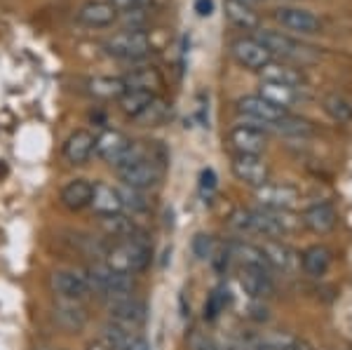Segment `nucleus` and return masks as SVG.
Here are the masks:
<instances>
[{
	"label": "nucleus",
	"mask_w": 352,
	"mask_h": 350,
	"mask_svg": "<svg viewBox=\"0 0 352 350\" xmlns=\"http://www.w3.org/2000/svg\"><path fill=\"white\" fill-rule=\"evenodd\" d=\"M258 94L263 99H268L270 104L280 106V109L289 111V106H294L298 101V89L296 87H287V85H277V83H265L261 80L258 85Z\"/></svg>",
	"instance_id": "obj_29"
},
{
	"label": "nucleus",
	"mask_w": 352,
	"mask_h": 350,
	"mask_svg": "<svg viewBox=\"0 0 352 350\" xmlns=\"http://www.w3.org/2000/svg\"><path fill=\"white\" fill-rule=\"evenodd\" d=\"M169 111H172V109H169V101H164L162 97H155L144 111L139 113V116L134 118V122H136V125H141V127H157V125H162V122L167 120Z\"/></svg>",
	"instance_id": "obj_34"
},
{
	"label": "nucleus",
	"mask_w": 352,
	"mask_h": 350,
	"mask_svg": "<svg viewBox=\"0 0 352 350\" xmlns=\"http://www.w3.org/2000/svg\"><path fill=\"white\" fill-rule=\"evenodd\" d=\"M195 12L200 17H209L214 12V0H195Z\"/></svg>",
	"instance_id": "obj_39"
},
{
	"label": "nucleus",
	"mask_w": 352,
	"mask_h": 350,
	"mask_svg": "<svg viewBox=\"0 0 352 350\" xmlns=\"http://www.w3.org/2000/svg\"><path fill=\"white\" fill-rule=\"evenodd\" d=\"M118 177L124 186L136 190H151L155 186H160L162 177H164V162L155 160V157H148V160H139L132 162V165L118 167Z\"/></svg>",
	"instance_id": "obj_4"
},
{
	"label": "nucleus",
	"mask_w": 352,
	"mask_h": 350,
	"mask_svg": "<svg viewBox=\"0 0 352 350\" xmlns=\"http://www.w3.org/2000/svg\"><path fill=\"white\" fill-rule=\"evenodd\" d=\"M237 113H240L247 122H254V125H258L263 129H270L277 120H282L289 111L270 104V101L263 99L261 94H247V97L237 99Z\"/></svg>",
	"instance_id": "obj_6"
},
{
	"label": "nucleus",
	"mask_w": 352,
	"mask_h": 350,
	"mask_svg": "<svg viewBox=\"0 0 352 350\" xmlns=\"http://www.w3.org/2000/svg\"><path fill=\"white\" fill-rule=\"evenodd\" d=\"M122 80H124V87H127V89H141V92H151V94H157L162 89V85H164L160 71L153 69V66L129 71Z\"/></svg>",
	"instance_id": "obj_27"
},
{
	"label": "nucleus",
	"mask_w": 352,
	"mask_h": 350,
	"mask_svg": "<svg viewBox=\"0 0 352 350\" xmlns=\"http://www.w3.org/2000/svg\"><path fill=\"white\" fill-rule=\"evenodd\" d=\"M230 56L249 71H261L263 66H268L275 56L270 54V50L258 41L256 36H240L230 43Z\"/></svg>",
	"instance_id": "obj_7"
},
{
	"label": "nucleus",
	"mask_w": 352,
	"mask_h": 350,
	"mask_svg": "<svg viewBox=\"0 0 352 350\" xmlns=\"http://www.w3.org/2000/svg\"><path fill=\"white\" fill-rule=\"evenodd\" d=\"M254 200L265 210H294L300 200V193L292 184H272L268 182L261 188H254Z\"/></svg>",
	"instance_id": "obj_11"
},
{
	"label": "nucleus",
	"mask_w": 352,
	"mask_h": 350,
	"mask_svg": "<svg viewBox=\"0 0 352 350\" xmlns=\"http://www.w3.org/2000/svg\"><path fill=\"white\" fill-rule=\"evenodd\" d=\"M300 226L308 228L310 233H315V235L331 233V230L338 226L336 207L329 205V202H317V205L305 207L303 214H300Z\"/></svg>",
	"instance_id": "obj_15"
},
{
	"label": "nucleus",
	"mask_w": 352,
	"mask_h": 350,
	"mask_svg": "<svg viewBox=\"0 0 352 350\" xmlns=\"http://www.w3.org/2000/svg\"><path fill=\"white\" fill-rule=\"evenodd\" d=\"M237 285L249 298H258V301L275 294V280H272V273H265V270L237 268Z\"/></svg>",
	"instance_id": "obj_18"
},
{
	"label": "nucleus",
	"mask_w": 352,
	"mask_h": 350,
	"mask_svg": "<svg viewBox=\"0 0 352 350\" xmlns=\"http://www.w3.org/2000/svg\"><path fill=\"white\" fill-rule=\"evenodd\" d=\"M89 207L99 214V217H109V214H120L124 212L120 190L113 188V186L96 182L92 186V200H89Z\"/></svg>",
	"instance_id": "obj_24"
},
{
	"label": "nucleus",
	"mask_w": 352,
	"mask_h": 350,
	"mask_svg": "<svg viewBox=\"0 0 352 350\" xmlns=\"http://www.w3.org/2000/svg\"><path fill=\"white\" fill-rule=\"evenodd\" d=\"M230 169L237 182L252 186V188H261L270 182V165L263 155H232Z\"/></svg>",
	"instance_id": "obj_10"
},
{
	"label": "nucleus",
	"mask_w": 352,
	"mask_h": 350,
	"mask_svg": "<svg viewBox=\"0 0 352 350\" xmlns=\"http://www.w3.org/2000/svg\"><path fill=\"white\" fill-rule=\"evenodd\" d=\"M124 80L113 76H96L87 80V92L96 99H120L124 92Z\"/></svg>",
	"instance_id": "obj_30"
},
{
	"label": "nucleus",
	"mask_w": 352,
	"mask_h": 350,
	"mask_svg": "<svg viewBox=\"0 0 352 350\" xmlns=\"http://www.w3.org/2000/svg\"><path fill=\"white\" fill-rule=\"evenodd\" d=\"M101 341L111 350H151L146 338L141 336L139 331H129L116 322L104 325V329H101Z\"/></svg>",
	"instance_id": "obj_20"
},
{
	"label": "nucleus",
	"mask_w": 352,
	"mask_h": 350,
	"mask_svg": "<svg viewBox=\"0 0 352 350\" xmlns=\"http://www.w3.org/2000/svg\"><path fill=\"white\" fill-rule=\"evenodd\" d=\"M333 266V252L327 245H310L300 254V268L308 278H324Z\"/></svg>",
	"instance_id": "obj_22"
},
{
	"label": "nucleus",
	"mask_w": 352,
	"mask_h": 350,
	"mask_svg": "<svg viewBox=\"0 0 352 350\" xmlns=\"http://www.w3.org/2000/svg\"><path fill=\"white\" fill-rule=\"evenodd\" d=\"M50 287L56 294V298H73V301H85L92 296L82 270H54L50 275Z\"/></svg>",
	"instance_id": "obj_12"
},
{
	"label": "nucleus",
	"mask_w": 352,
	"mask_h": 350,
	"mask_svg": "<svg viewBox=\"0 0 352 350\" xmlns=\"http://www.w3.org/2000/svg\"><path fill=\"white\" fill-rule=\"evenodd\" d=\"M36 350H66V348H59V346H36Z\"/></svg>",
	"instance_id": "obj_44"
},
{
	"label": "nucleus",
	"mask_w": 352,
	"mask_h": 350,
	"mask_svg": "<svg viewBox=\"0 0 352 350\" xmlns=\"http://www.w3.org/2000/svg\"><path fill=\"white\" fill-rule=\"evenodd\" d=\"M289 350H312V348H310L305 341H300V338H296V341H294V346L289 348Z\"/></svg>",
	"instance_id": "obj_42"
},
{
	"label": "nucleus",
	"mask_w": 352,
	"mask_h": 350,
	"mask_svg": "<svg viewBox=\"0 0 352 350\" xmlns=\"http://www.w3.org/2000/svg\"><path fill=\"white\" fill-rule=\"evenodd\" d=\"M118 8L109 0H89L78 10V21L89 28H106L118 19Z\"/></svg>",
	"instance_id": "obj_21"
},
{
	"label": "nucleus",
	"mask_w": 352,
	"mask_h": 350,
	"mask_svg": "<svg viewBox=\"0 0 352 350\" xmlns=\"http://www.w3.org/2000/svg\"><path fill=\"white\" fill-rule=\"evenodd\" d=\"M104 263L118 273L127 275H139L151 266V242L146 238L144 230L134 233L132 238L124 240H113L104 252Z\"/></svg>",
	"instance_id": "obj_1"
},
{
	"label": "nucleus",
	"mask_w": 352,
	"mask_h": 350,
	"mask_svg": "<svg viewBox=\"0 0 352 350\" xmlns=\"http://www.w3.org/2000/svg\"><path fill=\"white\" fill-rule=\"evenodd\" d=\"M82 273H85V278H87L89 292L101 298H106V303L116 301V298L134 296V289H136L134 275L118 273V270L106 266L104 261L92 263V266H87Z\"/></svg>",
	"instance_id": "obj_2"
},
{
	"label": "nucleus",
	"mask_w": 352,
	"mask_h": 350,
	"mask_svg": "<svg viewBox=\"0 0 352 350\" xmlns=\"http://www.w3.org/2000/svg\"><path fill=\"white\" fill-rule=\"evenodd\" d=\"M129 137L122 134L120 129H104L99 137H94V153L106 160L109 165L118 167V162L122 160V155L127 153L129 149Z\"/></svg>",
	"instance_id": "obj_16"
},
{
	"label": "nucleus",
	"mask_w": 352,
	"mask_h": 350,
	"mask_svg": "<svg viewBox=\"0 0 352 350\" xmlns=\"http://www.w3.org/2000/svg\"><path fill=\"white\" fill-rule=\"evenodd\" d=\"M94 153V134L87 129H76L64 144V160L68 165H85Z\"/></svg>",
	"instance_id": "obj_23"
},
{
	"label": "nucleus",
	"mask_w": 352,
	"mask_h": 350,
	"mask_svg": "<svg viewBox=\"0 0 352 350\" xmlns=\"http://www.w3.org/2000/svg\"><path fill=\"white\" fill-rule=\"evenodd\" d=\"M275 21L282 28L292 33H298V36H315V33L322 31V21L317 14H312L310 10L303 8H294V5H282V8L275 10Z\"/></svg>",
	"instance_id": "obj_9"
},
{
	"label": "nucleus",
	"mask_w": 352,
	"mask_h": 350,
	"mask_svg": "<svg viewBox=\"0 0 352 350\" xmlns=\"http://www.w3.org/2000/svg\"><path fill=\"white\" fill-rule=\"evenodd\" d=\"M109 315L111 322L120 325L129 331H139L146 325V320H148V306H146V301H141L136 296H124L109 301Z\"/></svg>",
	"instance_id": "obj_8"
},
{
	"label": "nucleus",
	"mask_w": 352,
	"mask_h": 350,
	"mask_svg": "<svg viewBox=\"0 0 352 350\" xmlns=\"http://www.w3.org/2000/svg\"><path fill=\"white\" fill-rule=\"evenodd\" d=\"M155 97H157V94L141 92V89H124L122 97L118 99V106H120V111L124 113V116L134 120V118L139 116V113L144 111Z\"/></svg>",
	"instance_id": "obj_33"
},
{
	"label": "nucleus",
	"mask_w": 352,
	"mask_h": 350,
	"mask_svg": "<svg viewBox=\"0 0 352 350\" xmlns=\"http://www.w3.org/2000/svg\"><path fill=\"white\" fill-rule=\"evenodd\" d=\"M228 303H230V292L228 289H223V287L214 289L212 294L207 296V301H204V320H207V322H214V320L223 313Z\"/></svg>",
	"instance_id": "obj_37"
},
{
	"label": "nucleus",
	"mask_w": 352,
	"mask_h": 350,
	"mask_svg": "<svg viewBox=\"0 0 352 350\" xmlns=\"http://www.w3.org/2000/svg\"><path fill=\"white\" fill-rule=\"evenodd\" d=\"M322 109L338 125H350L352 122V104L345 97H340V94H327L322 99Z\"/></svg>",
	"instance_id": "obj_35"
},
{
	"label": "nucleus",
	"mask_w": 352,
	"mask_h": 350,
	"mask_svg": "<svg viewBox=\"0 0 352 350\" xmlns=\"http://www.w3.org/2000/svg\"><path fill=\"white\" fill-rule=\"evenodd\" d=\"M265 259H268L272 273H282V275H296L300 270V254L289 247L282 240H263L261 245Z\"/></svg>",
	"instance_id": "obj_13"
},
{
	"label": "nucleus",
	"mask_w": 352,
	"mask_h": 350,
	"mask_svg": "<svg viewBox=\"0 0 352 350\" xmlns=\"http://www.w3.org/2000/svg\"><path fill=\"white\" fill-rule=\"evenodd\" d=\"M261 80L265 83H277V85H287V87H296L300 89V85L305 83L303 73H300L296 66L287 64V61H275L272 59L268 66L258 71Z\"/></svg>",
	"instance_id": "obj_25"
},
{
	"label": "nucleus",
	"mask_w": 352,
	"mask_h": 350,
	"mask_svg": "<svg viewBox=\"0 0 352 350\" xmlns=\"http://www.w3.org/2000/svg\"><path fill=\"white\" fill-rule=\"evenodd\" d=\"M226 17L232 26L242 28V31H254L258 28V17L254 12V8L237 3V0H226Z\"/></svg>",
	"instance_id": "obj_31"
},
{
	"label": "nucleus",
	"mask_w": 352,
	"mask_h": 350,
	"mask_svg": "<svg viewBox=\"0 0 352 350\" xmlns=\"http://www.w3.org/2000/svg\"><path fill=\"white\" fill-rule=\"evenodd\" d=\"M104 47H106V52L111 56H116V59L136 61L151 54L153 43L144 28H124V31L113 33L109 41L104 43Z\"/></svg>",
	"instance_id": "obj_3"
},
{
	"label": "nucleus",
	"mask_w": 352,
	"mask_h": 350,
	"mask_svg": "<svg viewBox=\"0 0 352 350\" xmlns=\"http://www.w3.org/2000/svg\"><path fill=\"white\" fill-rule=\"evenodd\" d=\"M214 190H217V174H214V169H202L200 174V193L202 197H212Z\"/></svg>",
	"instance_id": "obj_38"
},
{
	"label": "nucleus",
	"mask_w": 352,
	"mask_h": 350,
	"mask_svg": "<svg viewBox=\"0 0 352 350\" xmlns=\"http://www.w3.org/2000/svg\"><path fill=\"white\" fill-rule=\"evenodd\" d=\"M237 3L247 5V8H256V5H261V3H263V0H237Z\"/></svg>",
	"instance_id": "obj_43"
},
{
	"label": "nucleus",
	"mask_w": 352,
	"mask_h": 350,
	"mask_svg": "<svg viewBox=\"0 0 352 350\" xmlns=\"http://www.w3.org/2000/svg\"><path fill=\"white\" fill-rule=\"evenodd\" d=\"M226 250H228L230 261L237 263V268H256V270H265V273H272L268 259H265V254L258 245H252V242H244V240H232L226 245Z\"/></svg>",
	"instance_id": "obj_19"
},
{
	"label": "nucleus",
	"mask_w": 352,
	"mask_h": 350,
	"mask_svg": "<svg viewBox=\"0 0 352 350\" xmlns=\"http://www.w3.org/2000/svg\"><path fill=\"white\" fill-rule=\"evenodd\" d=\"M111 5H116L118 12H124V10H132V8H139L144 0H109Z\"/></svg>",
	"instance_id": "obj_40"
},
{
	"label": "nucleus",
	"mask_w": 352,
	"mask_h": 350,
	"mask_svg": "<svg viewBox=\"0 0 352 350\" xmlns=\"http://www.w3.org/2000/svg\"><path fill=\"white\" fill-rule=\"evenodd\" d=\"M87 350H111L109 346H106L101 338H96V341H92V343H87Z\"/></svg>",
	"instance_id": "obj_41"
},
{
	"label": "nucleus",
	"mask_w": 352,
	"mask_h": 350,
	"mask_svg": "<svg viewBox=\"0 0 352 350\" xmlns=\"http://www.w3.org/2000/svg\"><path fill=\"white\" fill-rule=\"evenodd\" d=\"M256 38L270 50L272 56H282V59H305V56H310V50L305 45H300L298 41H294L292 36H287L282 31L263 28V31L256 33Z\"/></svg>",
	"instance_id": "obj_14"
},
{
	"label": "nucleus",
	"mask_w": 352,
	"mask_h": 350,
	"mask_svg": "<svg viewBox=\"0 0 352 350\" xmlns=\"http://www.w3.org/2000/svg\"><path fill=\"white\" fill-rule=\"evenodd\" d=\"M99 228L104 230L113 240H124L132 238L134 233H139V226L134 223L132 217H127L124 212L120 214H109V217H99Z\"/></svg>",
	"instance_id": "obj_28"
},
{
	"label": "nucleus",
	"mask_w": 352,
	"mask_h": 350,
	"mask_svg": "<svg viewBox=\"0 0 352 350\" xmlns=\"http://www.w3.org/2000/svg\"><path fill=\"white\" fill-rule=\"evenodd\" d=\"M92 186L87 179H73L68 182L64 188H61V205L71 212H80L85 207H89V200H92Z\"/></svg>",
	"instance_id": "obj_26"
},
{
	"label": "nucleus",
	"mask_w": 352,
	"mask_h": 350,
	"mask_svg": "<svg viewBox=\"0 0 352 350\" xmlns=\"http://www.w3.org/2000/svg\"><path fill=\"white\" fill-rule=\"evenodd\" d=\"M120 190V197H122V205L124 210H132V214H141V212H148L151 210V197L146 195V190H136V188H129V186H122Z\"/></svg>",
	"instance_id": "obj_36"
},
{
	"label": "nucleus",
	"mask_w": 352,
	"mask_h": 350,
	"mask_svg": "<svg viewBox=\"0 0 352 350\" xmlns=\"http://www.w3.org/2000/svg\"><path fill=\"white\" fill-rule=\"evenodd\" d=\"M228 146L235 155H263L268 149V129L244 120L228 132Z\"/></svg>",
	"instance_id": "obj_5"
},
{
	"label": "nucleus",
	"mask_w": 352,
	"mask_h": 350,
	"mask_svg": "<svg viewBox=\"0 0 352 350\" xmlns=\"http://www.w3.org/2000/svg\"><path fill=\"white\" fill-rule=\"evenodd\" d=\"M270 129L277 134H285V137H294V139H305L315 132L310 120H305V118H300V116H292V113H287V116L282 118V120H277Z\"/></svg>",
	"instance_id": "obj_32"
},
{
	"label": "nucleus",
	"mask_w": 352,
	"mask_h": 350,
	"mask_svg": "<svg viewBox=\"0 0 352 350\" xmlns=\"http://www.w3.org/2000/svg\"><path fill=\"white\" fill-rule=\"evenodd\" d=\"M52 315L56 325L66 331H80L89 322L87 308L82 306V301H73V298H56L52 306Z\"/></svg>",
	"instance_id": "obj_17"
}]
</instances>
